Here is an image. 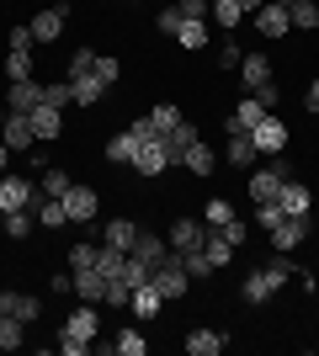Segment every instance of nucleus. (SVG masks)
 Wrapping results in <instances>:
<instances>
[{
  "label": "nucleus",
  "mask_w": 319,
  "mask_h": 356,
  "mask_svg": "<svg viewBox=\"0 0 319 356\" xmlns=\"http://www.w3.org/2000/svg\"><path fill=\"white\" fill-rule=\"evenodd\" d=\"M176 43H181V48H202V43H208V22H181Z\"/></svg>",
  "instance_id": "e433bc0d"
},
{
  "label": "nucleus",
  "mask_w": 319,
  "mask_h": 356,
  "mask_svg": "<svg viewBox=\"0 0 319 356\" xmlns=\"http://www.w3.org/2000/svg\"><path fill=\"white\" fill-rule=\"evenodd\" d=\"M240 74H245V86H250V90L272 86V59H266V54H245V59H240Z\"/></svg>",
  "instance_id": "a211bd4d"
},
{
  "label": "nucleus",
  "mask_w": 319,
  "mask_h": 356,
  "mask_svg": "<svg viewBox=\"0 0 319 356\" xmlns=\"http://www.w3.org/2000/svg\"><path fill=\"white\" fill-rule=\"evenodd\" d=\"M261 118H266V106H261V102H256V96H245V102H240V106H234V118H229V122H224V128H229V134H250V128H256V122H261Z\"/></svg>",
  "instance_id": "4468645a"
},
{
  "label": "nucleus",
  "mask_w": 319,
  "mask_h": 356,
  "mask_svg": "<svg viewBox=\"0 0 319 356\" xmlns=\"http://www.w3.org/2000/svg\"><path fill=\"white\" fill-rule=\"evenodd\" d=\"M160 32H170V38L181 32V11H176V6H165V11H160Z\"/></svg>",
  "instance_id": "8fccbe9b"
},
{
  "label": "nucleus",
  "mask_w": 319,
  "mask_h": 356,
  "mask_svg": "<svg viewBox=\"0 0 319 356\" xmlns=\"http://www.w3.org/2000/svg\"><path fill=\"white\" fill-rule=\"evenodd\" d=\"M277 202H282V213H309V208H314V192H309L304 181H282Z\"/></svg>",
  "instance_id": "f3484780"
},
{
  "label": "nucleus",
  "mask_w": 319,
  "mask_h": 356,
  "mask_svg": "<svg viewBox=\"0 0 319 356\" xmlns=\"http://www.w3.org/2000/svg\"><path fill=\"white\" fill-rule=\"evenodd\" d=\"M229 218H234V208H229V197H213L208 208H202V223H208V229H224Z\"/></svg>",
  "instance_id": "f704fd0d"
},
{
  "label": "nucleus",
  "mask_w": 319,
  "mask_h": 356,
  "mask_svg": "<svg viewBox=\"0 0 319 356\" xmlns=\"http://www.w3.org/2000/svg\"><path fill=\"white\" fill-rule=\"evenodd\" d=\"M43 102H48V106H64V102H75V86H43Z\"/></svg>",
  "instance_id": "de8ad7c7"
},
{
  "label": "nucleus",
  "mask_w": 319,
  "mask_h": 356,
  "mask_svg": "<svg viewBox=\"0 0 319 356\" xmlns=\"http://www.w3.org/2000/svg\"><path fill=\"white\" fill-rule=\"evenodd\" d=\"M6 160H11V149H6V138H0V170H6Z\"/></svg>",
  "instance_id": "13d9d810"
},
{
  "label": "nucleus",
  "mask_w": 319,
  "mask_h": 356,
  "mask_svg": "<svg viewBox=\"0 0 319 356\" xmlns=\"http://www.w3.org/2000/svg\"><path fill=\"white\" fill-rule=\"evenodd\" d=\"M218 234H224L229 245H234V250H240V245H245V223H240V218H229L224 229H218Z\"/></svg>",
  "instance_id": "603ef678"
},
{
  "label": "nucleus",
  "mask_w": 319,
  "mask_h": 356,
  "mask_svg": "<svg viewBox=\"0 0 319 356\" xmlns=\"http://www.w3.org/2000/svg\"><path fill=\"white\" fill-rule=\"evenodd\" d=\"M6 80H32V59L22 54V48H11V54H6Z\"/></svg>",
  "instance_id": "58836bf2"
},
{
  "label": "nucleus",
  "mask_w": 319,
  "mask_h": 356,
  "mask_svg": "<svg viewBox=\"0 0 319 356\" xmlns=\"http://www.w3.org/2000/svg\"><path fill=\"white\" fill-rule=\"evenodd\" d=\"M256 154H261V149H256V138H250V134H229V149H224V160L234 165V170H245V165H256Z\"/></svg>",
  "instance_id": "6ab92c4d"
},
{
  "label": "nucleus",
  "mask_w": 319,
  "mask_h": 356,
  "mask_svg": "<svg viewBox=\"0 0 319 356\" xmlns=\"http://www.w3.org/2000/svg\"><path fill=\"white\" fill-rule=\"evenodd\" d=\"M32 43H38V38H32V27H11V48H22V54H32Z\"/></svg>",
  "instance_id": "5fc2aeb1"
},
{
  "label": "nucleus",
  "mask_w": 319,
  "mask_h": 356,
  "mask_svg": "<svg viewBox=\"0 0 319 356\" xmlns=\"http://www.w3.org/2000/svg\"><path fill=\"white\" fill-rule=\"evenodd\" d=\"M224 341H229V335H218V330H192V335H186V351H192V356H218Z\"/></svg>",
  "instance_id": "4be33fe9"
},
{
  "label": "nucleus",
  "mask_w": 319,
  "mask_h": 356,
  "mask_svg": "<svg viewBox=\"0 0 319 356\" xmlns=\"http://www.w3.org/2000/svg\"><path fill=\"white\" fill-rule=\"evenodd\" d=\"M288 277H293V266L282 261V255H272L261 271H250V277H245L240 298H245V303H266V298H277L282 287H288Z\"/></svg>",
  "instance_id": "f257e3e1"
},
{
  "label": "nucleus",
  "mask_w": 319,
  "mask_h": 356,
  "mask_svg": "<svg viewBox=\"0 0 319 356\" xmlns=\"http://www.w3.org/2000/svg\"><path fill=\"white\" fill-rule=\"evenodd\" d=\"M250 96H256L266 112H277V102H282V90H277V86H261V90H250Z\"/></svg>",
  "instance_id": "3c124183"
},
{
  "label": "nucleus",
  "mask_w": 319,
  "mask_h": 356,
  "mask_svg": "<svg viewBox=\"0 0 319 356\" xmlns=\"http://www.w3.org/2000/svg\"><path fill=\"white\" fill-rule=\"evenodd\" d=\"M64 22H69V0H59V6H48V11L32 16V38H38V43H54L64 32Z\"/></svg>",
  "instance_id": "39448f33"
},
{
  "label": "nucleus",
  "mask_w": 319,
  "mask_h": 356,
  "mask_svg": "<svg viewBox=\"0 0 319 356\" xmlns=\"http://www.w3.org/2000/svg\"><path fill=\"white\" fill-rule=\"evenodd\" d=\"M22 335H27V325L6 314V319H0V351H16V346H22Z\"/></svg>",
  "instance_id": "c9c22d12"
},
{
  "label": "nucleus",
  "mask_w": 319,
  "mask_h": 356,
  "mask_svg": "<svg viewBox=\"0 0 319 356\" xmlns=\"http://www.w3.org/2000/svg\"><path fill=\"white\" fill-rule=\"evenodd\" d=\"M106 303H112V309H122V303H133V287L122 282V277H112V282H106Z\"/></svg>",
  "instance_id": "c03bdc74"
},
{
  "label": "nucleus",
  "mask_w": 319,
  "mask_h": 356,
  "mask_svg": "<svg viewBox=\"0 0 319 356\" xmlns=\"http://www.w3.org/2000/svg\"><path fill=\"white\" fill-rule=\"evenodd\" d=\"M0 314H11V319L32 325V319L43 314V303H38V298H22V293H0Z\"/></svg>",
  "instance_id": "2eb2a0df"
},
{
  "label": "nucleus",
  "mask_w": 319,
  "mask_h": 356,
  "mask_svg": "<svg viewBox=\"0 0 319 356\" xmlns=\"http://www.w3.org/2000/svg\"><path fill=\"white\" fill-rule=\"evenodd\" d=\"M0 319H6V314H0Z\"/></svg>",
  "instance_id": "680f3d73"
},
{
  "label": "nucleus",
  "mask_w": 319,
  "mask_h": 356,
  "mask_svg": "<svg viewBox=\"0 0 319 356\" xmlns=\"http://www.w3.org/2000/svg\"><path fill=\"white\" fill-rule=\"evenodd\" d=\"M165 250H170V245L160 234H144V229H138V239H133V250H128V255H138L144 266H160V255H165Z\"/></svg>",
  "instance_id": "412c9836"
},
{
  "label": "nucleus",
  "mask_w": 319,
  "mask_h": 356,
  "mask_svg": "<svg viewBox=\"0 0 319 356\" xmlns=\"http://www.w3.org/2000/svg\"><path fill=\"white\" fill-rule=\"evenodd\" d=\"M181 165H186V170H197V176H213V165H218V160H213V149L197 138V144L181 149Z\"/></svg>",
  "instance_id": "393cba45"
},
{
  "label": "nucleus",
  "mask_w": 319,
  "mask_h": 356,
  "mask_svg": "<svg viewBox=\"0 0 319 356\" xmlns=\"http://www.w3.org/2000/svg\"><path fill=\"white\" fill-rule=\"evenodd\" d=\"M282 181H288V165H266V170L250 176V197H256V202H277Z\"/></svg>",
  "instance_id": "f8f14e48"
},
{
  "label": "nucleus",
  "mask_w": 319,
  "mask_h": 356,
  "mask_svg": "<svg viewBox=\"0 0 319 356\" xmlns=\"http://www.w3.org/2000/svg\"><path fill=\"white\" fill-rule=\"evenodd\" d=\"M202 239H208V229H202L197 218H176V223H170V239H165V245H170L176 255H186V250H202Z\"/></svg>",
  "instance_id": "6e6552de"
},
{
  "label": "nucleus",
  "mask_w": 319,
  "mask_h": 356,
  "mask_svg": "<svg viewBox=\"0 0 319 356\" xmlns=\"http://www.w3.org/2000/svg\"><path fill=\"white\" fill-rule=\"evenodd\" d=\"M165 165H170L165 138H144V144H138V154H133V170H138V176H160Z\"/></svg>",
  "instance_id": "0eeeda50"
},
{
  "label": "nucleus",
  "mask_w": 319,
  "mask_h": 356,
  "mask_svg": "<svg viewBox=\"0 0 319 356\" xmlns=\"http://www.w3.org/2000/svg\"><path fill=\"white\" fill-rule=\"evenodd\" d=\"M133 154H138V134H133V128H122V134L106 144V160H112V165H133Z\"/></svg>",
  "instance_id": "5701e85b"
},
{
  "label": "nucleus",
  "mask_w": 319,
  "mask_h": 356,
  "mask_svg": "<svg viewBox=\"0 0 319 356\" xmlns=\"http://www.w3.org/2000/svg\"><path fill=\"white\" fill-rule=\"evenodd\" d=\"M288 0H266V6H261L256 11V32L261 38H288Z\"/></svg>",
  "instance_id": "423d86ee"
},
{
  "label": "nucleus",
  "mask_w": 319,
  "mask_h": 356,
  "mask_svg": "<svg viewBox=\"0 0 319 356\" xmlns=\"http://www.w3.org/2000/svg\"><path fill=\"white\" fill-rule=\"evenodd\" d=\"M96 80H101V86H112V80H117V59H96Z\"/></svg>",
  "instance_id": "864d4df0"
},
{
  "label": "nucleus",
  "mask_w": 319,
  "mask_h": 356,
  "mask_svg": "<svg viewBox=\"0 0 319 356\" xmlns=\"http://www.w3.org/2000/svg\"><path fill=\"white\" fill-rule=\"evenodd\" d=\"M122 266H128V250H112V245H106V250H96V271H101L106 282H112V277H122Z\"/></svg>",
  "instance_id": "c756f323"
},
{
  "label": "nucleus",
  "mask_w": 319,
  "mask_h": 356,
  "mask_svg": "<svg viewBox=\"0 0 319 356\" xmlns=\"http://www.w3.org/2000/svg\"><path fill=\"white\" fill-rule=\"evenodd\" d=\"M32 106H43V86H38V80H11L6 112H32Z\"/></svg>",
  "instance_id": "ddd939ff"
},
{
  "label": "nucleus",
  "mask_w": 319,
  "mask_h": 356,
  "mask_svg": "<svg viewBox=\"0 0 319 356\" xmlns=\"http://www.w3.org/2000/svg\"><path fill=\"white\" fill-rule=\"evenodd\" d=\"M69 86H75V106H96V102H101V90H106L96 74H75Z\"/></svg>",
  "instance_id": "bb28decb"
},
{
  "label": "nucleus",
  "mask_w": 319,
  "mask_h": 356,
  "mask_svg": "<svg viewBox=\"0 0 319 356\" xmlns=\"http://www.w3.org/2000/svg\"><path fill=\"white\" fill-rule=\"evenodd\" d=\"M149 122H154V134L165 138L170 128H176V122H181V106H170V102H160V106H154V112H149Z\"/></svg>",
  "instance_id": "72a5a7b5"
},
{
  "label": "nucleus",
  "mask_w": 319,
  "mask_h": 356,
  "mask_svg": "<svg viewBox=\"0 0 319 356\" xmlns=\"http://www.w3.org/2000/svg\"><path fill=\"white\" fill-rule=\"evenodd\" d=\"M282 218H288V213H282V202H256V223L266 229V234H272V229H277Z\"/></svg>",
  "instance_id": "a19ab883"
},
{
  "label": "nucleus",
  "mask_w": 319,
  "mask_h": 356,
  "mask_svg": "<svg viewBox=\"0 0 319 356\" xmlns=\"http://www.w3.org/2000/svg\"><path fill=\"white\" fill-rule=\"evenodd\" d=\"M160 303H165V298H160V287L144 282V287H133V303H128V309H133L138 319H154V314H160Z\"/></svg>",
  "instance_id": "b1692460"
},
{
  "label": "nucleus",
  "mask_w": 319,
  "mask_h": 356,
  "mask_svg": "<svg viewBox=\"0 0 319 356\" xmlns=\"http://www.w3.org/2000/svg\"><path fill=\"white\" fill-rule=\"evenodd\" d=\"M69 186H75V181L64 176V170H54V165H48V170H43V186H38V192H43V197H64Z\"/></svg>",
  "instance_id": "4c0bfd02"
},
{
  "label": "nucleus",
  "mask_w": 319,
  "mask_h": 356,
  "mask_svg": "<svg viewBox=\"0 0 319 356\" xmlns=\"http://www.w3.org/2000/svg\"><path fill=\"white\" fill-rule=\"evenodd\" d=\"M181 11V22H208V11H213V0H181L176 6Z\"/></svg>",
  "instance_id": "a18cd8bd"
},
{
  "label": "nucleus",
  "mask_w": 319,
  "mask_h": 356,
  "mask_svg": "<svg viewBox=\"0 0 319 356\" xmlns=\"http://www.w3.org/2000/svg\"><path fill=\"white\" fill-rule=\"evenodd\" d=\"M240 6H245V11H261V6H266V0H240Z\"/></svg>",
  "instance_id": "bf43d9fd"
},
{
  "label": "nucleus",
  "mask_w": 319,
  "mask_h": 356,
  "mask_svg": "<svg viewBox=\"0 0 319 356\" xmlns=\"http://www.w3.org/2000/svg\"><path fill=\"white\" fill-rule=\"evenodd\" d=\"M59 112H64V106H48V102L32 106V128H38V138H43V144L64 134V118H59Z\"/></svg>",
  "instance_id": "dca6fc26"
},
{
  "label": "nucleus",
  "mask_w": 319,
  "mask_h": 356,
  "mask_svg": "<svg viewBox=\"0 0 319 356\" xmlns=\"http://www.w3.org/2000/svg\"><path fill=\"white\" fill-rule=\"evenodd\" d=\"M0 229H6L11 239H27V234H32V218H27V208H22V213H6V218H0Z\"/></svg>",
  "instance_id": "ea45409f"
},
{
  "label": "nucleus",
  "mask_w": 319,
  "mask_h": 356,
  "mask_svg": "<svg viewBox=\"0 0 319 356\" xmlns=\"http://www.w3.org/2000/svg\"><path fill=\"white\" fill-rule=\"evenodd\" d=\"M0 128H6V106H0Z\"/></svg>",
  "instance_id": "052dcab7"
},
{
  "label": "nucleus",
  "mask_w": 319,
  "mask_h": 356,
  "mask_svg": "<svg viewBox=\"0 0 319 356\" xmlns=\"http://www.w3.org/2000/svg\"><path fill=\"white\" fill-rule=\"evenodd\" d=\"M75 293L85 298V303H106V277L96 266H85V271H75Z\"/></svg>",
  "instance_id": "aec40b11"
},
{
  "label": "nucleus",
  "mask_w": 319,
  "mask_h": 356,
  "mask_svg": "<svg viewBox=\"0 0 319 356\" xmlns=\"http://www.w3.org/2000/svg\"><path fill=\"white\" fill-rule=\"evenodd\" d=\"M181 266H186V277H192V282H208V277H213L208 250H186V255H181Z\"/></svg>",
  "instance_id": "2f4dec72"
},
{
  "label": "nucleus",
  "mask_w": 319,
  "mask_h": 356,
  "mask_svg": "<svg viewBox=\"0 0 319 356\" xmlns=\"http://www.w3.org/2000/svg\"><path fill=\"white\" fill-rule=\"evenodd\" d=\"M96 330H101V319H96V309H91V303H85V309H75L69 319H64V330H59V351H64V356L91 351Z\"/></svg>",
  "instance_id": "f03ea898"
},
{
  "label": "nucleus",
  "mask_w": 319,
  "mask_h": 356,
  "mask_svg": "<svg viewBox=\"0 0 319 356\" xmlns=\"http://www.w3.org/2000/svg\"><path fill=\"white\" fill-rule=\"evenodd\" d=\"M304 106H309V112H319V80H314V86H309V96H304Z\"/></svg>",
  "instance_id": "4d7b16f0"
},
{
  "label": "nucleus",
  "mask_w": 319,
  "mask_h": 356,
  "mask_svg": "<svg viewBox=\"0 0 319 356\" xmlns=\"http://www.w3.org/2000/svg\"><path fill=\"white\" fill-rule=\"evenodd\" d=\"M133 239H138L133 218H112V223H106V245H112V250H133Z\"/></svg>",
  "instance_id": "a878e982"
},
{
  "label": "nucleus",
  "mask_w": 319,
  "mask_h": 356,
  "mask_svg": "<svg viewBox=\"0 0 319 356\" xmlns=\"http://www.w3.org/2000/svg\"><path fill=\"white\" fill-rule=\"evenodd\" d=\"M38 202H43V192H38L27 176H0V218H6V213H22V208H38Z\"/></svg>",
  "instance_id": "7ed1b4c3"
},
{
  "label": "nucleus",
  "mask_w": 319,
  "mask_h": 356,
  "mask_svg": "<svg viewBox=\"0 0 319 356\" xmlns=\"http://www.w3.org/2000/svg\"><path fill=\"white\" fill-rule=\"evenodd\" d=\"M117 351L122 356H144V351H149V341H144L138 330H117Z\"/></svg>",
  "instance_id": "79ce46f5"
},
{
  "label": "nucleus",
  "mask_w": 319,
  "mask_h": 356,
  "mask_svg": "<svg viewBox=\"0 0 319 356\" xmlns=\"http://www.w3.org/2000/svg\"><path fill=\"white\" fill-rule=\"evenodd\" d=\"M186 144H197V128H192V122H176V128H170V134H165V149H170V160H181V149Z\"/></svg>",
  "instance_id": "cd10ccee"
},
{
  "label": "nucleus",
  "mask_w": 319,
  "mask_h": 356,
  "mask_svg": "<svg viewBox=\"0 0 319 356\" xmlns=\"http://www.w3.org/2000/svg\"><path fill=\"white\" fill-rule=\"evenodd\" d=\"M218 70H240V48H234V43L218 48Z\"/></svg>",
  "instance_id": "6e6d98bb"
},
{
  "label": "nucleus",
  "mask_w": 319,
  "mask_h": 356,
  "mask_svg": "<svg viewBox=\"0 0 319 356\" xmlns=\"http://www.w3.org/2000/svg\"><path fill=\"white\" fill-rule=\"evenodd\" d=\"M96 70V54L91 48H75V59H69V80H75V74H91Z\"/></svg>",
  "instance_id": "49530a36"
},
{
  "label": "nucleus",
  "mask_w": 319,
  "mask_h": 356,
  "mask_svg": "<svg viewBox=\"0 0 319 356\" xmlns=\"http://www.w3.org/2000/svg\"><path fill=\"white\" fill-rule=\"evenodd\" d=\"M0 138H6V149H32V138H38V128H32V112H6V128H0Z\"/></svg>",
  "instance_id": "9b49d317"
},
{
  "label": "nucleus",
  "mask_w": 319,
  "mask_h": 356,
  "mask_svg": "<svg viewBox=\"0 0 319 356\" xmlns=\"http://www.w3.org/2000/svg\"><path fill=\"white\" fill-rule=\"evenodd\" d=\"M304 239H309V213H288V218L272 229V250L288 255V250H298Z\"/></svg>",
  "instance_id": "20e7f679"
},
{
  "label": "nucleus",
  "mask_w": 319,
  "mask_h": 356,
  "mask_svg": "<svg viewBox=\"0 0 319 356\" xmlns=\"http://www.w3.org/2000/svg\"><path fill=\"white\" fill-rule=\"evenodd\" d=\"M149 271H154V266H144L138 255H128V266H122V282H128V287H144V282H149Z\"/></svg>",
  "instance_id": "37998d69"
},
{
  "label": "nucleus",
  "mask_w": 319,
  "mask_h": 356,
  "mask_svg": "<svg viewBox=\"0 0 319 356\" xmlns=\"http://www.w3.org/2000/svg\"><path fill=\"white\" fill-rule=\"evenodd\" d=\"M69 266H75V271L96 266V245H75V250H69Z\"/></svg>",
  "instance_id": "09e8293b"
},
{
  "label": "nucleus",
  "mask_w": 319,
  "mask_h": 356,
  "mask_svg": "<svg viewBox=\"0 0 319 356\" xmlns=\"http://www.w3.org/2000/svg\"><path fill=\"white\" fill-rule=\"evenodd\" d=\"M250 138H256V149H261V154H282V144H288V122H277L272 112H266V118H261L256 128H250Z\"/></svg>",
  "instance_id": "1a4fd4ad"
},
{
  "label": "nucleus",
  "mask_w": 319,
  "mask_h": 356,
  "mask_svg": "<svg viewBox=\"0 0 319 356\" xmlns=\"http://www.w3.org/2000/svg\"><path fill=\"white\" fill-rule=\"evenodd\" d=\"M59 202H64V213H69L75 223H91V218H96V208H101V197H96L91 186H69Z\"/></svg>",
  "instance_id": "9d476101"
},
{
  "label": "nucleus",
  "mask_w": 319,
  "mask_h": 356,
  "mask_svg": "<svg viewBox=\"0 0 319 356\" xmlns=\"http://www.w3.org/2000/svg\"><path fill=\"white\" fill-rule=\"evenodd\" d=\"M213 22H218V27H240V16H245V6L240 0H213Z\"/></svg>",
  "instance_id": "473e14b6"
},
{
  "label": "nucleus",
  "mask_w": 319,
  "mask_h": 356,
  "mask_svg": "<svg viewBox=\"0 0 319 356\" xmlns=\"http://www.w3.org/2000/svg\"><path fill=\"white\" fill-rule=\"evenodd\" d=\"M38 223H43V229H59V223H69V213H64V202L59 197H43V202H38Z\"/></svg>",
  "instance_id": "7c9ffc66"
},
{
  "label": "nucleus",
  "mask_w": 319,
  "mask_h": 356,
  "mask_svg": "<svg viewBox=\"0 0 319 356\" xmlns=\"http://www.w3.org/2000/svg\"><path fill=\"white\" fill-rule=\"evenodd\" d=\"M288 22H293V27H319V6H314V0H288Z\"/></svg>",
  "instance_id": "c85d7f7f"
}]
</instances>
